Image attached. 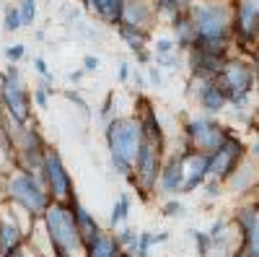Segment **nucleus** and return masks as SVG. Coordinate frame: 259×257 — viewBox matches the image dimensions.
<instances>
[{
	"label": "nucleus",
	"instance_id": "nucleus-6",
	"mask_svg": "<svg viewBox=\"0 0 259 257\" xmlns=\"http://www.w3.org/2000/svg\"><path fill=\"white\" fill-rule=\"evenodd\" d=\"M8 195L24 210H29L31 216H41V213L47 210V205H50L47 190L41 187V182L36 179V174H31V171H21L18 177L11 179Z\"/></svg>",
	"mask_w": 259,
	"mask_h": 257
},
{
	"label": "nucleus",
	"instance_id": "nucleus-18",
	"mask_svg": "<svg viewBox=\"0 0 259 257\" xmlns=\"http://www.w3.org/2000/svg\"><path fill=\"white\" fill-rule=\"evenodd\" d=\"M171 26H174V34H177V39H174L177 50L179 52H187L194 45V39H197V34H194V24H192L187 8H182L179 13L171 16Z\"/></svg>",
	"mask_w": 259,
	"mask_h": 257
},
{
	"label": "nucleus",
	"instance_id": "nucleus-17",
	"mask_svg": "<svg viewBox=\"0 0 259 257\" xmlns=\"http://www.w3.org/2000/svg\"><path fill=\"white\" fill-rule=\"evenodd\" d=\"M239 226L244 231V242H246L244 252L249 257H259V237H256L259 234V218H256V208L254 205L239 210Z\"/></svg>",
	"mask_w": 259,
	"mask_h": 257
},
{
	"label": "nucleus",
	"instance_id": "nucleus-39",
	"mask_svg": "<svg viewBox=\"0 0 259 257\" xmlns=\"http://www.w3.org/2000/svg\"><path fill=\"white\" fill-rule=\"evenodd\" d=\"M112 101H114L112 96H106V104H104V109H101V117H104V120H109V109H112Z\"/></svg>",
	"mask_w": 259,
	"mask_h": 257
},
{
	"label": "nucleus",
	"instance_id": "nucleus-1",
	"mask_svg": "<svg viewBox=\"0 0 259 257\" xmlns=\"http://www.w3.org/2000/svg\"><path fill=\"white\" fill-rule=\"evenodd\" d=\"M106 143H109V159L112 166L119 171L122 177H127L133 171V164L140 154V148L145 143L140 120L135 117H119L106 125Z\"/></svg>",
	"mask_w": 259,
	"mask_h": 257
},
{
	"label": "nucleus",
	"instance_id": "nucleus-37",
	"mask_svg": "<svg viewBox=\"0 0 259 257\" xmlns=\"http://www.w3.org/2000/svg\"><path fill=\"white\" fill-rule=\"evenodd\" d=\"M65 99H70V101H75L80 109H85V101H83V96L78 94V91H65Z\"/></svg>",
	"mask_w": 259,
	"mask_h": 257
},
{
	"label": "nucleus",
	"instance_id": "nucleus-26",
	"mask_svg": "<svg viewBox=\"0 0 259 257\" xmlns=\"http://www.w3.org/2000/svg\"><path fill=\"white\" fill-rule=\"evenodd\" d=\"M127 213H130V198H127V195H122V198L117 200V205L112 208L109 226H117V224H122V221L127 218Z\"/></svg>",
	"mask_w": 259,
	"mask_h": 257
},
{
	"label": "nucleus",
	"instance_id": "nucleus-13",
	"mask_svg": "<svg viewBox=\"0 0 259 257\" xmlns=\"http://www.w3.org/2000/svg\"><path fill=\"white\" fill-rule=\"evenodd\" d=\"M156 11H153V0H124L122 3V26H133L148 31V26L153 24Z\"/></svg>",
	"mask_w": 259,
	"mask_h": 257
},
{
	"label": "nucleus",
	"instance_id": "nucleus-4",
	"mask_svg": "<svg viewBox=\"0 0 259 257\" xmlns=\"http://www.w3.org/2000/svg\"><path fill=\"white\" fill-rule=\"evenodd\" d=\"M215 81L221 83L226 99L241 109V106L249 104V96L254 89V65L241 57H228L223 62V68L218 70V76H215Z\"/></svg>",
	"mask_w": 259,
	"mask_h": 257
},
{
	"label": "nucleus",
	"instance_id": "nucleus-25",
	"mask_svg": "<svg viewBox=\"0 0 259 257\" xmlns=\"http://www.w3.org/2000/svg\"><path fill=\"white\" fill-rule=\"evenodd\" d=\"M16 8H18V16H21V24L31 26L34 18H36V0H21Z\"/></svg>",
	"mask_w": 259,
	"mask_h": 257
},
{
	"label": "nucleus",
	"instance_id": "nucleus-28",
	"mask_svg": "<svg viewBox=\"0 0 259 257\" xmlns=\"http://www.w3.org/2000/svg\"><path fill=\"white\" fill-rule=\"evenodd\" d=\"M47 94H52V89H50V81H45L41 78V83H39V89L34 91V101L41 106V109H45L47 106Z\"/></svg>",
	"mask_w": 259,
	"mask_h": 257
},
{
	"label": "nucleus",
	"instance_id": "nucleus-21",
	"mask_svg": "<svg viewBox=\"0 0 259 257\" xmlns=\"http://www.w3.org/2000/svg\"><path fill=\"white\" fill-rule=\"evenodd\" d=\"M21 237H24V234H21V229L11 218H0V249L6 252V257L18 249Z\"/></svg>",
	"mask_w": 259,
	"mask_h": 257
},
{
	"label": "nucleus",
	"instance_id": "nucleus-43",
	"mask_svg": "<svg viewBox=\"0 0 259 257\" xmlns=\"http://www.w3.org/2000/svg\"><path fill=\"white\" fill-rule=\"evenodd\" d=\"M233 257H249V254L246 252H239V254H233Z\"/></svg>",
	"mask_w": 259,
	"mask_h": 257
},
{
	"label": "nucleus",
	"instance_id": "nucleus-15",
	"mask_svg": "<svg viewBox=\"0 0 259 257\" xmlns=\"http://www.w3.org/2000/svg\"><path fill=\"white\" fill-rule=\"evenodd\" d=\"M200 86L202 89H197V99H200V106L207 112V115H218L223 112V106L228 104L221 83L215 78H200Z\"/></svg>",
	"mask_w": 259,
	"mask_h": 257
},
{
	"label": "nucleus",
	"instance_id": "nucleus-14",
	"mask_svg": "<svg viewBox=\"0 0 259 257\" xmlns=\"http://www.w3.org/2000/svg\"><path fill=\"white\" fill-rule=\"evenodd\" d=\"M205 179H207V156L187 148V154H184V182H182L179 192L197 190Z\"/></svg>",
	"mask_w": 259,
	"mask_h": 257
},
{
	"label": "nucleus",
	"instance_id": "nucleus-35",
	"mask_svg": "<svg viewBox=\"0 0 259 257\" xmlns=\"http://www.w3.org/2000/svg\"><path fill=\"white\" fill-rule=\"evenodd\" d=\"M163 213H166V216H184V208L179 203H166L163 205Z\"/></svg>",
	"mask_w": 259,
	"mask_h": 257
},
{
	"label": "nucleus",
	"instance_id": "nucleus-32",
	"mask_svg": "<svg viewBox=\"0 0 259 257\" xmlns=\"http://www.w3.org/2000/svg\"><path fill=\"white\" fill-rule=\"evenodd\" d=\"M94 70H99V57L85 55L83 57V73H94Z\"/></svg>",
	"mask_w": 259,
	"mask_h": 257
},
{
	"label": "nucleus",
	"instance_id": "nucleus-5",
	"mask_svg": "<svg viewBox=\"0 0 259 257\" xmlns=\"http://www.w3.org/2000/svg\"><path fill=\"white\" fill-rule=\"evenodd\" d=\"M0 106L8 112V117L16 125H26L31 117V96L24 86L21 70L16 65H8L3 73V86H0Z\"/></svg>",
	"mask_w": 259,
	"mask_h": 257
},
{
	"label": "nucleus",
	"instance_id": "nucleus-27",
	"mask_svg": "<svg viewBox=\"0 0 259 257\" xmlns=\"http://www.w3.org/2000/svg\"><path fill=\"white\" fill-rule=\"evenodd\" d=\"M21 26V16H18V8L16 6H6V18H3V29L8 31V34H13V31H18Z\"/></svg>",
	"mask_w": 259,
	"mask_h": 257
},
{
	"label": "nucleus",
	"instance_id": "nucleus-23",
	"mask_svg": "<svg viewBox=\"0 0 259 257\" xmlns=\"http://www.w3.org/2000/svg\"><path fill=\"white\" fill-rule=\"evenodd\" d=\"M119 36H122V42H124V45L133 50V52L145 50L148 31H143V29H133V26H122V24H119Z\"/></svg>",
	"mask_w": 259,
	"mask_h": 257
},
{
	"label": "nucleus",
	"instance_id": "nucleus-2",
	"mask_svg": "<svg viewBox=\"0 0 259 257\" xmlns=\"http://www.w3.org/2000/svg\"><path fill=\"white\" fill-rule=\"evenodd\" d=\"M187 13L197 34L194 42H233L228 0H200L197 6H187Z\"/></svg>",
	"mask_w": 259,
	"mask_h": 257
},
{
	"label": "nucleus",
	"instance_id": "nucleus-7",
	"mask_svg": "<svg viewBox=\"0 0 259 257\" xmlns=\"http://www.w3.org/2000/svg\"><path fill=\"white\" fill-rule=\"evenodd\" d=\"M11 145L16 151L18 164L24 166V171H31V174L39 171L47 145H45V140H41L36 127H31L29 122L26 125H16V133L11 135Z\"/></svg>",
	"mask_w": 259,
	"mask_h": 257
},
{
	"label": "nucleus",
	"instance_id": "nucleus-38",
	"mask_svg": "<svg viewBox=\"0 0 259 257\" xmlns=\"http://www.w3.org/2000/svg\"><path fill=\"white\" fill-rule=\"evenodd\" d=\"M150 60H153V55H150L148 50H140L138 52V62H143V65H145V62H150Z\"/></svg>",
	"mask_w": 259,
	"mask_h": 257
},
{
	"label": "nucleus",
	"instance_id": "nucleus-44",
	"mask_svg": "<svg viewBox=\"0 0 259 257\" xmlns=\"http://www.w3.org/2000/svg\"><path fill=\"white\" fill-rule=\"evenodd\" d=\"M0 257H6V252H3V249H0Z\"/></svg>",
	"mask_w": 259,
	"mask_h": 257
},
{
	"label": "nucleus",
	"instance_id": "nucleus-10",
	"mask_svg": "<svg viewBox=\"0 0 259 257\" xmlns=\"http://www.w3.org/2000/svg\"><path fill=\"white\" fill-rule=\"evenodd\" d=\"M41 179H45V190L47 195L57 203H65L70 195H73V179L68 174V169H65V161L57 151L47 148L45 151V159H41Z\"/></svg>",
	"mask_w": 259,
	"mask_h": 257
},
{
	"label": "nucleus",
	"instance_id": "nucleus-30",
	"mask_svg": "<svg viewBox=\"0 0 259 257\" xmlns=\"http://www.w3.org/2000/svg\"><path fill=\"white\" fill-rule=\"evenodd\" d=\"M177 45L171 39H158L156 45H153V55H168V52H174Z\"/></svg>",
	"mask_w": 259,
	"mask_h": 257
},
{
	"label": "nucleus",
	"instance_id": "nucleus-9",
	"mask_svg": "<svg viewBox=\"0 0 259 257\" xmlns=\"http://www.w3.org/2000/svg\"><path fill=\"white\" fill-rule=\"evenodd\" d=\"M259 31V0H233L231 3V36L239 47L251 50Z\"/></svg>",
	"mask_w": 259,
	"mask_h": 257
},
{
	"label": "nucleus",
	"instance_id": "nucleus-12",
	"mask_svg": "<svg viewBox=\"0 0 259 257\" xmlns=\"http://www.w3.org/2000/svg\"><path fill=\"white\" fill-rule=\"evenodd\" d=\"M161 151L163 148L153 145V143H143L140 154L133 164L135 169V179H138V187L145 192H150L156 185H158V174H161Z\"/></svg>",
	"mask_w": 259,
	"mask_h": 257
},
{
	"label": "nucleus",
	"instance_id": "nucleus-36",
	"mask_svg": "<svg viewBox=\"0 0 259 257\" xmlns=\"http://www.w3.org/2000/svg\"><path fill=\"white\" fill-rule=\"evenodd\" d=\"M221 195V182L218 179H210L207 182V198H218Z\"/></svg>",
	"mask_w": 259,
	"mask_h": 257
},
{
	"label": "nucleus",
	"instance_id": "nucleus-22",
	"mask_svg": "<svg viewBox=\"0 0 259 257\" xmlns=\"http://www.w3.org/2000/svg\"><path fill=\"white\" fill-rule=\"evenodd\" d=\"M122 3H124V0H96L94 13L104 21V24L119 26V18H122Z\"/></svg>",
	"mask_w": 259,
	"mask_h": 257
},
{
	"label": "nucleus",
	"instance_id": "nucleus-41",
	"mask_svg": "<svg viewBox=\"0 0 259 257\" xmlns=\"http://www.w3.org/2000/svg\"><path fill=\"white\" fill-rule=\"evenodd\" d=\"M80 3H83V8H85V11H94V6H96V0H80Z\"/></svg>",
	"mask_w": 259,
	"mask_h": 257
},
{
	"label": "nucleus",
	"instance_id": "nucleus-31",
	"mask_svg": "<svg viewBox=\"0 0 259 257\" xmlns=\"http://www.w3.org/2000/svg\"><path fill=\"white\" fill-rule=\"evenodd\" d=\"M34 68H36V73H39L41 78L52 83V70L47 68V60H45V57H36V60H34Z\"/></svg>",
	"mask_w": 259,
	"mask_h": 257
},
{
	"label": "nucleus",
	"instance_id": "nucleus-3",
	"mask_svg": "<svg viewBox=\"0 0 259 257\" xmlns=\"http://www.w3.org/2000/svg\"><path fill=\"white\" fill-rule=\"evenodd\" d=\"M41 216H45V224L50 231V239L57 249V257H73L85 247L78 234L75 218H73V208L68 203H52V205H47V210Z\"/></svg>",
	"mask_w": 259,
	"mask_h": 257
},
{
	"label": "nucleus",
	"instance_id": "nucleus-34",
	"mask_svg": "<svg viewBox=\"0 0 259 257\" xmlns=\"http://www.w3.org/2000/svg\"><path fill=\"white\" fill-rule=\"evenodd\" d=\"M192 237L197 239V244H200V254H207V244H210V237H205V234H200V231H192Z\"/></svg>",
	"mask_w": 259,
	"mask_h": 257
},
{
	"label": "nucleus",
	"instance_id": "nucleus-19",
	"mask_svg": "<svg viewBox=\"0 0 259 257\" xmlns=\"http://www.w3.org/2000/svg\"><path fill=\"white\" fill-rule=\"evenodd\" d=\"M70 208H73V218H75V226H78V234H80V239H83V244H89L96 234L101 231L99 229V224L94 221V216L89 210H85L83 205H78L75 200H73V195H70Z\"/></svg>",
	"mask_w": 259,
	"mask_h": 257
},
{
	"label": "nucleus",
	"instance_id": "nucleus-42",
	"mask_svg": "<svg viewBox=\"0 0 259 257\" xmlns=\"http://www.w3.org/2000/svg\"><path fill=\"white\" fill-rule=\"evenodd\" d=\"M80 78H83V70H75V73H73V76H70V81H73V83H78V81H80Z\"/></svg>",
	"mask_w": 259,
	"mask_h": 257
},
{
	"label": "nucleus",
	"instance_id": "nucleus-29",
	"mask_svg": "<svg viewBox=\"0 0 259 257\" xmlns=\"http://www.w3.org/2000/svg\"><path fill=\"white\" fill-rule=\"evenodd\" d=\"M24 55H26V47H24V45H11V47H6V60H8V62H18Z\"/></svg>",
	"mask_w": 259,
	"mask_h": 257
},
{
	"label": "nucleus",
	"instance_id": "nucleus-11",
	"mask_svg": "<svg viewBox=\"0 0 259 257\" xmlns=\"http://www.w3.org/2000/svg\"><path fill=\"white\" fill-rule=\"evenodd\" d=\"M241 159H244V143H241L239 138L228 135V138L207 156V177H210V179H218V182L231 179L233 171L239 169Z\"/></svg>",
	"mask_w": 259,
	"mask_h": 257
},
{
	"label": "nucleus",
	"instance_id": "nucleus-20",
	"mask_svg": "<svg viewBox=\"0 0 259 257\" xmlns=\"http://www.w3.org/2000/svg\"><path fill=\"white\" fill-rule=\"evenodd\" d=\"M85 252L89 257H119V242L109 234H96V237L85 244Z\"/></svg>",
	"mask_w": 259,
	"mask_h": 257
},
{
	"label": "nucleus",
	"instance_id": "nucleus-24",
	"mask_svg": "<svg viewBox=\"0 0 259 257\" xmlns=\"http://www.w3.org/2000/svg\"><path fill=\"white\" fill-rule=\"evenodd\" d=\"M156 65L177 73V70L182 68V52H179V50H174V52H168V55H156Z\"/></svg>",
	"mask_w": 259,
	"mask_h": 257
},
{
	"label": "nucleus",
	"instance_id": "nucleus-8",
	"mask_svg": "<svg viewBox=\"0 0 259 257\" xmlns=\"http://www.w3.org/2000/svg\"><path fill=\"white\" fill-rule=\"evenodd\" d=\"M184 135H187V143H189V151L210 156L231 133H228V127L218 125L210 117H197V120H189L184 125Z\"/></svg>",
	"mask_w": 259,
	"mask_h": 257
},
{
	"label": "nucleus",
	"instance_id": "nucleus-40",
	"mask_svg": "<svg viewBox=\"0 0 259 257\" xmlns=\"http://www.w3.org/2000/svg\"><path fill=\"white\" fill-rule=\"evenodd\" d=\"M117 76H119V81H127L130 78V65H127V62H122V65H119V73Z\"/></svg>",
	"mask_w": 259,
	"mask_h": 257
},
{
	"label": "nucleus",
	"instance_id": "nucleus-16",
	"mask_svg": "<svg viewBox=\"0 0 259 257\" xmlns=\"http://www.w3.org/2000/svg\"><path fill=\"white\" fill-rule=\"evenodd\" d=\"M184 154H187V148L182 154L177 156H171L166 166H161V174H158V185L163 192H179L182 190V182H184Z\"/></svg>",
	"mask_w": 259,
	"mask_h": 257
},
{
	"label": "nucleus",
	"instance_id": "nucleus-33",
	"mask_svg": "<svg viewBox=\"0 0 259 257\" xmlns=\"http://www.w3.org/2000/svg\"><path fill=\"white\" fill-rule=\"evenodd\" d=\"M148 81L153 83V86H161V83H163V78H161V68H158V65H150V68H148Z\"/></svg>",
	"mask_w": 259,
	"mask_h": 257
}]
</instances>
